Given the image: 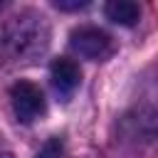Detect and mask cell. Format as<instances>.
<instances>
[{"mask_svg": "<svg viewBox=\"0 0 158 158\" xmlns=\"http://www.w3.org/2000/svg\"><path fill=\"white\" fill-rule=\"evenodd\" d=\"M10 106H12V114L17 116V121L32 123L35 118H40L44 114V94L37 84L20 79L10 86Z\"/></svg>", "mask_w": 158, "mask_h": 158, "instance_id": "obj_1", "label": "cell"}, {"mask_svg": "<svg viewBox=\"0 0 158 158\" xmlns=\"http://www.w3.org/2000/svg\"><path fill=\"white\" fill-rule=\"evenodd\" d=\"M69 47L84 57V59H106L111 52H114V42L111 37L99 30V27H91V25H81L77 30H72L69 35Z\"/></svg>", "mask_w": 158, "mask_h": 158, "instance_id": "obj_2", "label": "cell"}, {"mask_svg": "<svg viewBox=\"0 0 158 158\" xmlns=\"http://www.w3.org/2000/svg\"><path fill=\"white\" fill-rule=\"evenodd\" d=\"M49 77H52L54 89H57L62 96H69V94L79 86V81H81V69H79V64H77L74 59H69V57H59V59L52 62V67H49Z\"/></svg>", "mask_w": 158, "mask_h": 158, "instance_id": "obj_3", "label": "cell"}, {"mask_svg": "<svg viewBox=\"0 0 158 158\" xmlns=\"http://www.w3.org/2000/svg\"><path fill=\"white\" fill-rule=\"evenodd\" d=\"M106 17L116 25H123V27H131L138 22L141 17V5L138 2H131V0H111L106 2Z\"/></svg>", "mask_w": 158, "mask_h": 158, "instance_id": "obj_4", "label": "cell"}, {"mask_svg": "<svg viewBox=\"0 0 158 158\" xmlns=\"http://www.w3.org/2000/svg\"><path fill=\"white\" fill-rule=\"evenodd\" d=\"M37 158H64V143H62V138H59V136L49 138V141L40 148Z\"/></svg>", "mask_w": 158, "mask_h": 158, "instance_id": "obj_5", "label": "cell"}, {"mask_svg": "<svg viewBox=\"0 0 158 158\" xmlns=\"http://www.w3.org/2000/svg\"><path fill=\"white\" fill-rule=\"evenodd\" d=\"M54 7H59V10H81V7H86V0H54Z\"/></svg>", "mask_w": 158, "mask_h": 158, "instance_id": "obj_6", "label": "cell"}]
</instances>
